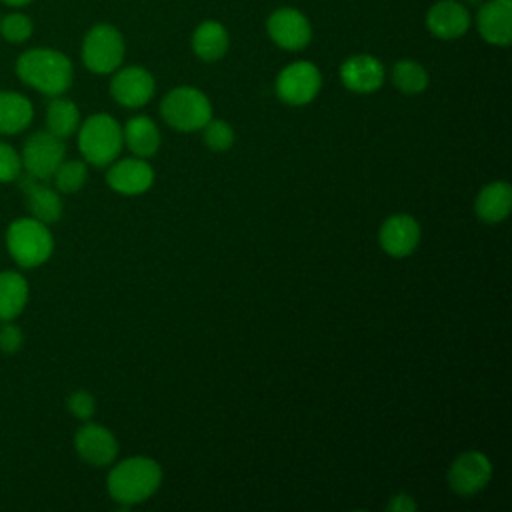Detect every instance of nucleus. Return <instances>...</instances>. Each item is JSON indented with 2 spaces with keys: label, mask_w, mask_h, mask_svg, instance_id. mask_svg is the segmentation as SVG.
Returning a JSON list of instances; mask_svg holds the SVG:
<instances>
[{
  "label": "nucleus",
  "mask_w": 512,
  "mask_h": 512,
  "mask_svg": "<svg viewBox=\"0 0 512 512\" xmlns=\"http://www.w3.org/2000/svg\"><path fill=\"white\" fill-rule=\"evenodd\" d=\"M18 78L46 96H62L74 78L72 62L52 48H32L16 60Z\"/></svg>",
  "instance_id": "1"
},
{
  "label": "nucleus",
  "mask_w": 512,
  "mask_h": 512,
  "mask_svg": "<svg viewBox=\"0 0 512 512\" xmlns=\"http://www.w3.org/2000/svg\"><path fill=\"white\" fill-rule=\"evenodd\" d=\"M162 484V468L146 456H132L118 462L106 480L108 494L122 506H132L150 498Z\"/></svg>",
  "instance_id": "2"
},
{
  "label": "nucleus",
  "mask_w": 512,
  "mask_h": 512,
  "mask_svg": "<svg viewBox=\"0 0 512 512\" xmlns=\"http://www.w3.org/2000/svg\"><path fill=\"white\" fill-rule=\"evenodd\" d=\"M124 146L122 126L104 112L88 116L78 128V150L88 164L110 166Z\"/></svg>",
  "instance_id": "3"
},
{
  "label": "nucleus",
  "mask_w": 512,
  "mask_h": 512,
  "mask_svg": "<svg viewBox=\"0 0 512 512\" xmlns=\"http://www.w3.org/2000/svg\"><path fill=\"white\" fill-rule=\"evenodd\" d=\"M6 248L22 268L44 264L54 252V238L48 224L26 216L16 218L6 230Z\"/></svg>",
  "instance_id": "4"
},
{
  "label": "nucleus",
  "mask_w": 512,
  "mask_h": 512,
  "mask_svg": "<svg viewBox=\"0 0 512 512\" xmlns=\"http://www.w3.org/2000/svg\"><path fill=\"white\" fill-rule=\"evenodd\" d=\"M164 122L180 132L202 130L212 118V104L208 96L194 86L172 88L160 104Z\"/></svg>",
  "instance_id": "5"
},
{
  "label": "nucleus",
  "mask_w": 512,
  "mask_h": 512,
  "mask_svg": "<svg viewBox=\"0 0 512 512\" xmlns=\"http://www.w3.org/2000/svg\"><path fill=\"white\" fill-rule=\"evenodd\" d=\"M124 60V38L112 24H94L82 42V62L94 74H112Z\"/></svg>",
  "instance_id": "6"
},
{
  "label": "nucleus",
  "mask_w": 512,
  "mask_h": 512,
  "mask_svg": "<svg viewBox=\"0 0 512 512\" xmlns=\"http://www.w3.org/2000/svg\"><path fill=\"white\" fill-rule=\"evenodd\" d=\"M66 156V144L62 138L48 130L34 132L26 138L22 148V168L28 176L38 180H48Z\"/></svg>",
  "instance_id": "7"
},
{
  "label": "nucleus",
  "mask_w": 512,
  "mask_h": 512,
  "mask_svg": "<svg viewBox=\"0 0 512 512\" xmlns=\"http://www.w3.org/2000/svg\"><path fill=\"white\" fill-rule=\"evenodd\" d=\"M322 86L320 70L306 60H298L280 70L276 78V94L290 106H304L316 98Z\"/></svg>",
  "instance_id": "8"
},
{
  "label": "nucleus",
  "mask_w": 512,
  "mask_h": 512,
  "mask_svg": "<svg viewBox=\"0 0 512 512\" xmlns=\"http://www.w3.org/2000/svg\"><path fill=\"white\" fill-rule=\"evenodd\" d=\"M266 32L270 40L284 50H302L312 38V26L308 18L290 6H282L268 16Z\"/></svg>",
  "instance_id": "9"
},
{
  "label": "nucleus",
  "mask_w": 512,
  "mask_h": 512,
  "mask_svg": "<svg viewBox=\"0 0 512 512\" xmlns=\"http://www.w3.org/2000/svg\"><path fill=\"white\" fill-rule=\"evenodd\" d=\"M492 476V464L486 454L478 450L462 452L448 470V484L460 496H474Z\"/></svg>",
  "instance_id": "10"
},
{
  "label": "nucleus",
  "mask_w": 512,
  "mask_h": 512,
  "mask_svg": "<svg viewBox=\"0 0 512 512\" xmlns=\"http://www.w3.org/2000/svg\"><path fill=\"white\" fill-rule=\"evenodd\" d=\"M114 72L116 74L110 82V94L118 104L126 108H140L150 102L156 90V82L146 68L126 66Z\"/></svg>",
  "instance_id": "11"
},
{
  "label": "nucleus",
  "mask_w": 512,
  "mask_h": 512,
  "mask_svg": "<svg viewBox=\"0 0 512 512\" xmlns=\"http://www.w3.org/2000/svg\"><path fill=\"white\" fill-rule=\"evenodd\" d=\"M378 242L392 258L410 256L420 242V224L410 214H394L382 222Z\"/></svg>",
  "instance_id": "12"
},
{
  "label": "nucleus",
  "mask_w": 512,
  "mask_h": 512,
  "mask_svg": "<svg viewBox=\"0 0 512 512\" xmlns=\"http://www.w3.org/2000/svg\"><path fill=\"white\" fill-rule=\"evenodd\" d=\"M74 448L78 456L92 466H108L118 454V442L114 434L94 422H86L74 436Z\"/></svg>",
  "instance_id": "13"
},
{
  "label": "nucleus",
  "mask_w": 512,
  "mask_h": 512,
  "mask_svg": "<svg viewBox=\"0 0 512 512\" xmlns=\"http://www.w3.org/2000/svg\"><path fill=\"white\" fill-rule=\"evenodd\" d=\"M108 186L124 196L146 192L154 182V170L144 158H122L110 164L106 172Z\"/></svg>",
  "instance_id": "14"
},
{
  "label": "nucleus",
  "mask_w": 512,
  "mask_h": 512,
  "mask_svg": "<svg viewBox=\"0 0 512 512\" xmlns=\"http://www.w3.org/2000/svg\"><path fill=\"white\" fill-rule=\"evenodd\" d=\"M480 36L494 46H508L512 40V2L488 0L476 16Z\"/></svg>",
  "instance_id": "15"
},
{
  "label": "nucleus",
  "mask_w": 512,
  "mask_h": 512,
  "mask_svg": "<svg viewBox=\"0 0 512 512\" xmlns=\"http://www.w3.org/2000/svg\"><path fill=\"white\" fill-rule=\"evenodd\" d=\"M342 84L358 94L376 92L384 82V66L370 54H356L340 66Z\"/></svg>",
  "instance_id": "16"
},
{
  "label": "nucleus",
  "mask_w": 512,
  "mask_h": 512,
  "mask_svg": "<svg viewBox=\"0 0 512 512\" xmlns=\"http://www.w3.org/2000/svg\"><path fill=\"white\" fill-rule=\"evenodd\" d=\"M426 28L442 40L460 38L470 28V14L456 0H440L426 12Z\"/></svg>",
  "instance_id": "17"
},
{
  "label": "nucleus",
  "mask_w": 512,
  "mask_h": 512,
  "mask_svg": "<svg viewBox=\"0 0 512 512\" xmlns=\"http://www.w3.org/2000/svg\"><path fill=\"white\" fill-rule=\"evenodd\" d=\"M22 192L26 198V206L30 210V216L44 222L54 224L62 216V198L60 192L46 184V180H38L26 174L22 180Z\"/></svg>",
  "instance_id": "18"
},
{
  "label": "nucleus",
  "mask_w": 512,
  "mask_h": 512,
  "mask_svg": "<svg viewBox=\"0 0 512 512\" xmlns=\"http://www.w3.org/2000/svg\"><path fill=\"white\" fill-rule=\"evenodd\" d=\"M512 208V186L508 182H492L484 186L476 200L474 212L486 224H498L508 218Z\"/></svg>",
  "instance_id": "19"
},
{
  "label": "nucleus",
  "mask_w": 512,
  "mask_h": 512,
  "mask_svg": "<svg viewBox=\"0 0 512 512\" xmlns=\"http://www.w3.org/2000/svg\"><path fill=\"white\" fill-rule=\"evenodd\" d=\"M228 32L218 20H204L192 34V50L204 62H216L228 52Z\"/></svg>",
  "instance_id": "20"
},
{
  "label": "nucleus",
  "mask_w": 512,
  "mask_h": 512,
  "mask_svg": "<svg viewBox=\"0 0 512 512\" xmlns=\"http://www.w3.org/2000/svg\"><path fill=\"white\" fill-rule=\"evenodd\" d=\"M34 118L32 102L12 90H0V134H18Z\"/></svg>",
  "instance_id": "21"
},
{
  "label": "nucleus",
  "mask_w": 512,
  "mask_h": 512,
  "mask_svg": "<svg viewBox=\"0 0 512 512\" xmlns=\"http://www.w3.org/2000/svg\"><path fill=\"white\" fill-rule=\"evenodd\" d=\"M124 144L138 156L150 158L160 148V132L152 118L148 116H134L122 128Z\"/></svg>",
  "instance_id": "22"
},
{
  "label": "nucleus",
  "mask_w": 512,
  "mask_h": 512,
  "mask_svg": "<svg viewBox=\"0 0 512 512\" xmlns=\"http://www.w3.org/2000/svg\"><path fill=\"white\" fill-rule=\"evenodd\" d=\"M28 302V280L16 270L0 272V322L14 320Z\"/></svg>",
  "instance_id": "23"
},
{
  "label": "nucleus",
  "mask_w": 512,
  "mask_h": 512,
  "mask_svg": "<svg viewBox=\"0 0 512 512\" xmlns=\"http://www.w3.org/2000/svg\"><path fill=\"white\" fill-rule=\"evenodd\" d=\"M80 126V110L78 106L62 96H52L46 106V128L58 138L72 136Z\"/></svg>",
  "instance_id": "24"
},
{
  "label": "nucleus",
  "mask_w": 512,
  "mask_h": 512,
  "mask_svg": "<svg viewBox=\"0 0 512 512\" xmlns=\"http://www.w3.org/2000/svg\"><path fill=\"white\" fill-rule=\"evenodd\" d=\"M392 82L404 94H420L428 86V72L416 60H398L392 66Z\"/></svg>",
  "instance_id": "25"
},
{
  "label": "nucleus",
  "mask_w": 512,
  "mask_h": 512,
  "mask_svg": "<svg viewBox=\"0 0 512 512\" xmlns=\"http://www.w3.org/2000/svg\"><path fill=\"white\" fill-rule=\"evenodd\" d=\"M86 178H88V168H86V162L82 160H68V162L62 160L56 172L52 174L54 188L60 194L78 192L86 184Z\"/></svg>",
  "instance_id": "26"
},
{
  "label": "nucleus",
  "mask_w": 512,
  "mask_h": 512,
  "mask_svg": "<svg viewBox=\"0 0 512 512\" xmlns=\"http://www.w3.org/2000/svg\"><path fill=\"white\" fill-rule=\"evenodd\" d=\"M202 134H204V142L210 150H216V152H224V150H230L232 144H234V130L228 122L224 120H208L202 128Z\"/></svg>",
  "instance_id": "27"
},
{
  "label": "nucleus",
  "mask_w": 512,
  "mask_h": 512,
  "mask_svg": "<svg viewBox=\"0 0 512 512\" xmlns=\"http://www.w3.org/2000/svg\"><path fill=\"white\" fill-rule=\"evenodd\" d=\"M32 20L22 14V12H14V14H8L0 20V34L12 42V44H20V42H26L30 36H32Z\"/></svg>",
  "instance_id": "28"
},
{
  "label": "nucleus",
  "mask_w": 512,
  "mask_h": 512,
  "mask_svg": "<svg viewBox=\"0 0 512 512\" xmlns=\"http://www.w3.org/2000/svg\"><path fill=\"white\" fill-rule=\"evenodd\" d=\"M22 176V158L6 142L0 140V182H14Z\"/></svg>",
  "instance_id": "29"
},
{
  "label": "nucleus",
  "mask_w": 512,
  "mask_h": 512,
  "mask_svg": "<svg viewBox=\"0 0 512 512\" xmlns=\"http://www.w3.org/2000/svg\"><path fill=\"white\" fill-rule=\"evenodd\" d=\"M68 410L78 418V420H90L94 410H96V402L94 396L86 390H76L68 396Z\"/></svg>",
  "instance_id": "30"
},
{
  "label": "nucleus",
  "mask_w": 512,
  "mask_h": 512,
  "mask_svg": "<svg viewBox=\"0 0 512 512\" xmlns=\"http://www.w3.org/2000/svg\"><path fill=\"white\" fill-rule=\"evenodd\" d=\"M22 340H24L22 330L16 324H12V320L2 322V326H0V350L4 354L18 352V348L22 346Z\"/></svg>",
  "instance_id": "31"
},
{
  "label": "nucleus",
  "mask_w": 512,
  "mask_h": 512,
  "mask_svg": "<svg viewBox=\"0 0 512 512\" xmlns=\"http://www.w3.org/2000/svg\"><path fill=\"white\" fill-rule=\"evenodd\" d=\"M386 508L390 512H410V510H416V502L408 494H394Z\"/></svg>",
  "instance_id": "32"
},
{
  "label": "nucleus",
  "mask_w": 512,
  "mask_h": 512,
  "mask_svg": "<svg viewBox=\"0 0 512 512\" xmlns=\"http://www.w3.org/2000/svg\"><path fill=\"white\" fill-rule=\"evenodd\" d=\"M4 4H8V6H26L28 2H32V0H2Z\"/></svg>",
  "instance_id": "33"
}]
</instances>
